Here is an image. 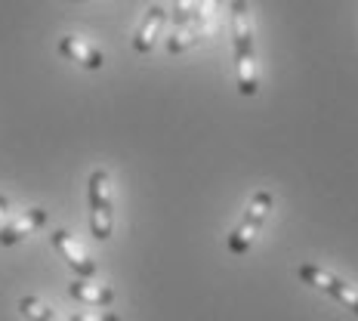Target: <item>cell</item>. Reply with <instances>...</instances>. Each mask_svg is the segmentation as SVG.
I'll list each match as a JSON object with an SVG mask.
<instances>
[{"label": "cell", "mask_w": 358, "mask_h": 321, "mask_svg": "<svg viewBox=\"0 0 358 321\" xmlns=\"http://www.w3.org/2000/svg\"><path fill=\"white\" fill-rule=\"evenodd\" d=\"M232 50H235V69H238V90L244 96H257V53H253V22L248 0H232Z\"/></svg>", "instance_id": "6da1fadb"}, {"label": "cell", "mask_w": 358, "mask_h": 321, "mask_svg": "<svg viewBox=\"0 0 358 321\" xmlns=\"http://www.w3.org/2000/svg\"><path fill=\"white\" fill-rule=\"evenodd\" d=\"M90 198V232L96 241H108L115 232V201H111V176L108 170H93L87 179Z\"/></svg>", "instance_id": "7a4b0ae2"}, {"label": "cell", "mask_w": 358, "mask_h": 321, "mask_svg": "<svg viewBox=\"0 0 358 321\" xmlns=\"http://www.w3.org/2000/svg\"><path fill=\"white\" fill-rule=\"evenodd\" d=\"M272 192L259 189L250 195V204L248 211H244L241 222L235 226V232L229 235V253H235V257H241V253L250 250V244L257 241V235L263 232V222L268 220V211H272Z\"/></svg>", "instance_id": "3957f363"}, {"label": "cell", "mask_w": 358, "mask_h": 321, "mask_svg": "<svg viewBox=\"0 0 358 321\" xmlns=\"http://www.w3.org/2000/svg\"><path fill=\"white\" fill-rule=\"evenodd\" d=\"M296 275H300L303 285L322 290L324 297H331V300H337L343 309H349L352 315H358V287L346 285L343 278H337L334 272H327V269L315 266V263H300L296 266Z\"/></svg>", "instance_id": "277c9868"}, {"label": "cell", "mask_w": 358, "mask_h": 321, "mask_svg": "<svg viewBox=\"0 0 358 321\" xmlns=\"http://www.w3.org/2000/svg\"><path fill=\"white\" fill-rule=\"evenodd\" d=\"M41 226H47V211H43V207H31V211L13 216L10 222L0 226V248H13V244L25 241V238L34 235Z\"/></svg>", "instance_id": "5b68a950"}, {"label": "cell", "mask_w": 358, "mask_h": 321, "mask_svg": "<svg viewBox=\"0 0 358 321\" xmlns=\"http://www.w3.org/2000/svg\"><path fill=\"white\" fill-rule=\"evenodd\" d=\"M50 241H53V248L62 253V259L65 263H69L71 269H74V275H78V278H93L96 272H99V266L93 263V259L87 257L84 253V248H80L78 241H74V238L65 232V229H56L53 235H50Z\"/></svg>", "instance_id": "8992f818"}, {"label": "cell", "mask_w": 358, "mask_h": 321, "mask_svg": "<svg viewBox=\"0 0 358 321\" xmlns=\"http://www.w3.org/2000/svg\"><path fill=\"white\" fill-rule=\"evenodd\" d=\"M59 53L65 59H71V62H78L80 69H87V71H99L102 65H106V59H102V53L93 43H87L84 37H74V34L59 37Z\"/></svg>", "instance_id": "52a82bcc"}, {"label": "cell", "mask_w": 358, "mask_h": 321, "mask_svg": "<svg viewBox=\"0 0 358 321\" xmlns=\"http://www.w3.org/2000/svg\"><path fill=\"white\" fill-rule=\"evenodd\" d=\"M164 22H167V10H164V6H148L143 25H139L136 37H133V50H136V53H152L161 31H164Z\"/></svg>", "instance_id": "ba28073f"}, {"label": "cell", "mask_w": 358, "mask_h": 321, "mask_svg": "<svg viewBox=\"0 0 358 321\" xmlns=\"http://www.w3.org/2000/svg\"><path fill=\"white\" fill-rule=\"evenodd\" d=\"M69 297L78 303L90 306V309H106V306L115 303V290L106 285H93L90 278H78L69 285Z\"/></svg>", "instance_id": "9c48e42d"}, {"label": "cell", "mask_w": 358, "mask_h": 321, "mask_svg": "<svg viewBox=\"0 0 358 321\" xmlns=\"http://www.w3.org/2000/svg\"><path fill=\"white\" fill-rule=\"evenodd\" d=\"M19 312H22V315H25L28 321H62L53 309H50L47 303L37 300V297H22V300H19Z\"/></svg>", "instance_id": "30bf717a"}, {"label": "cell", "mask_w": 358, "mask_h": 321, "mask_svg": "<svg viewBox=\"0 0 358 321\" xmlns=\"http://www.w3.org/2000/svg\"><path fill=\"white\" fill-rule=\"evenodd\" d=\"M192 3L195 0H173V22H176V37L182 34V28L189 25L192 19Z\"/></svg>", "instance_id": "8fae6325"}, {"label": "cell", "mask_w": 358, "mask_h": 321, "mask_svg": "<svg viewBox=\"0 0 358 321\" xmlns=\"http://www.w3.org/2000/svg\"><path fill=\"white\" fill-rule=\"evenodd\" d=\"M69 321H121L115 312H71Z\"/></svg>", "instance_id": "7c38bea8"}, {"label": "cell", "mask_w": 358, "mask_h": 321, "mask_svg": "<svg viewBox=\"0 0 358 321\" xmlns=\"http://www.w3.org/2000/svg\"><path fill=\"white\" fill-rule=\"evenodd\" d=\"M6 211H10V201H6V195H0V222H3Z\"/></svg>", "instance_id": "4fadbf2b"}]
</instances>
